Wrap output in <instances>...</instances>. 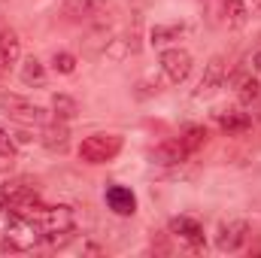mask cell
<instances>
[{
    "label": "cell",
    "mask_w": 261,
    "mask_h": 258,
    "mask_svg": "<svg viewBox=\"0 0 261 258\" xmlns=\"http://www.w3.org/2000/svg\"><path fill=\"white\" fill-rule=\"evenodd\" d=\"M122 152V137L119 134H91L79 143V158L85 164H107Z\"/></svg>",
    "instance_id": "6da1fadb"
},
{
    "label": "cell",
    "mask_w": 261,
    "mask_h": 258,
    "mask_svg": "<svg viewBox=\"0 0 261 258\" xmlns=\"http://www.w3.org/2000/svg\"><path fill=\"white\" fill-rule=\"evenodd\" d=\"M0 110H3V116H9L21 125H46L49 122V113L40 104H34L28 97H18V94L0 91Z\"/></svg>",
    "instance_id": "7a4b0ae2"
},
{
    "label": "cell",
    "mask_w": 261,
    "mask_h": 258,
    "mask_svg": "<svg viewBox=\"0 0 261 258\" xmlns=\"http://www.w3.org/2000/svg\"><path fill=\"white\" fill-rule=\"evenodd\" d=\"M58 12L70 24H94L110 12V0H64Z\"/></svg>",
    "instance_id": "3957f363"
},
{
    "label": "cell",
    "mask_w": 261,
    "mask_h": 258,
    "mask_svg": "<svg viewBox=\"0 0 261 258\" xmlns=\"http://www.w3.org/2000/svg\"><path fill=\"white\" fill-rule=\"evenodd\" d=\"M158 64H161V73L173 85H179V82H186L192 76L195 61H192V52H186V49H164L161 58H158Z\"/></svg>",
    "instance_id": "277c9868"
},
{
    "label": "cell",
    "mask_w": 261,
    "mask_h": 258,
    "mask_svg": "<svg viewBox=\"0 0 261 258\" xmlns=\"http://www.w3.org/2000/svg\"><path fill=\"white\" fill-rule=\"evenodd\" d=\"M246 240H249V222L243 219H228L216 231V249L222 252H237Z\"/></svg>",
    "instance_id": "5b68a950"
},
{
    "label": "cell",
    "mask_w": 261,
    "mask_h": 258,
    "mask_svg": "<svg viewBox=\"0 0 261 258\" xmlns=\"http://www.w3.org/2000/svg\"><path fill=\"white\" fill-rule=\"evenodd\" d=\"M228 79V64H225V58L222 55H213L206 67H203V73H200V82H197L195 88V97H210L213 91H219L222 88V82Z\"/></svg>",
    "instance_id": "8992f818"
},
{
    "label": "cell",
    "mask_w": 261,
    "mask_h": 258,
    "mask_svg": "<svg viewBox=\"0 0 261 258\" xmlns=\"http://www.w3.org/2000/svg\"><path fill=\"white\" fill-rule=\"evenodd\" d=\"M167 231L173 237H179L189 249H203V228H200V222L192 219V216H173L167 222Z\"/></svg>",
    "instance_id": "52a82bcc"
},
{
    "label": "cell",
    "mask_w": 261,
    "mask_h": 258,
    "mask_svg": "<svg viewBox=\"0 0 261 258\" xmlns=\"http://www.w3.org/2000/svg\"><path fill=\"white\" fill-rule=\"evenodd\" d=\"M21 58V40L12 28H0V76H9V70Z\"/></svg>",
    "instance_id": "ba28073f"
},
{
    "label": "cell",
    "mask_w": 261,
    "mask_h": 258,
    "mask_svg": "<svg viewBox=\"0 0 261 258\" xmlns=\"http://www.w3.org/2000/svg\"><path fill=\"white\" fill-rule=\"evenodd\" d=\"M189 158H192V149L182 143V137L167 140V143H161V146L152 152V161H155V164H182V161H189Z\"/></svg>",
    "instance_id": "9c48e42d"
},
{
    "label": "cell",
    "mask_w": 261,
    "mask_h": 258,
    "mask_svg": "<svg viewBox=\"0 0 261 258\" xmlns=\"http://www.w3.org/2000/svg\"><path fill=\"white\" fill-rule=\"evenodd\" d=\"M103 197H107V207H110L116 216H134V213H137V197H134V192L125 189V186H110Z\"/></svg>",
    "instance_id": "30bf717a"
},
{
    "label": "cell",
    "mask_w": 261,
    "mask_h": 258,
    "mask_svg": "<svg viewBox=\"0 0 261 258\" xmlns=\"http://www.w3.org/2000/svg\"><path fill=\"white\" fill-rule=\"evenodd\" d=\"M40 143L46 146V149H52V152H64L67 146H70V131H67V122H46L43 131H40Z\"/></svg>",
    "instance_id": "8fae6325"
},
{
    "label": "cell",
    "mask_w": 261,
    "mask_h": 258,
    "mask_svg": "<svg viewBox=\"0 0 261 258\" xmlns=\"http://www.w3.org/2000/svg\"><path fill=\"white\" fill-rule=\"evenodd\" d=\"M249 15H252V9H249L246 0H222V18H225V24L231 31L246 28L249 24Z\"/></svg>",
    "instance_id": "7c38bea8"
},
{
    "label": "cell",
    "mask_w": 261,
    "mask_h": 258,
    "mask_svg": "<svg viewBox=\"0 0 261 258\" xmlns=\"http://www.w3.org/2000/svg\"><path fill=\"white\" fill-rule=\"evenodd\" d=\"M186 34H189V24L186 21H167V24H155L149 31V40L155 46H164V43H173V40H179Z\"/></svg>",
    "instance_id": "4fadbf2b"
},
{
    "label": "cell",
    "mask_w": 261,
    "mask_h": 258,
    "mask_svg": "<svg viewBox=\"0 0 261 258\" xmlns=\"http://www.w3.org/2000/svg\"><path fill=\"white\" fill-rule=\"evenodd\" d=\"M219 128L225 134H243L252 128V119L240 110H228V113H219Z\"/></svg>",
    "instance_id": "5bb4252c"
},
{
    "label": "cell",
    "mask_w": 261,
    "mask_h": 258,
    "mask_svg": "<svg viewBox=\"0 0 261 258\" xmlns=\"http://www.w3.org/2000/svg\"><path fill=\"white\" fill-rule=\"evenodd\" d=\"M76 113H79V104H76L70 94H55V97H52V116H55L58 122L76 119Z\"/></svg>",
    "instance_id": "9a60e30c"
},
{
    "label": "cell",
    "mask_w": 261,
    "mask_h": 258,
    "mask_svg": "<svg viewBox=\"0 0 261 258\" xmlns=\"http://www.w3.org/2000/svg\"><path fill=\"white\" fill-rule=\"evenodd\" d=\"M18 73H21V82L24 85H46V67H43V61H37V58H28Z\"/></svg>",
    "instance_id": "2e32d148"
},
{
    "label": "cell",
    "mask_w": 261,
    "mask_h": 258,
    "mask_svg": "<svg viewBox=\"0 0 261 258\" xmlns=\"http://www.w3.org/2000/svg\"><path fill=\"white\" fill-rule=\"evenodd\" d=\"M258 94H261V85H258V79H255V76L240 79V88H237V100H240V104H252Z\"/></svg>",
    "instance_id": "e0dca14e"
},
{
    "label": "cell",
    "mask_w": 261,
    "mask_h": 258,
    "mask_svg": "<svg viewBox=\"0 0 261 258\" xmlns=\"http://www.w3.org/2000/svg\"><path fill=\"white\" fill-rule=\"evenodd\" d=\"M182 143L192 149V155H195L197 149L206 143V128H200V125H195V128H189L186 134H182Z\"/></svg>",
    "instance_id": "ac0fdd59"
},
{
    "label": "cell",
    "mask_w": 261,
    "mask_h": 258,
    "mask_svg": "<svg viewBox=\"0 0 261 258\" xmlns=\"http://www.w3.org/2000/svg\"><path fill=\"white\" fill-rule=\"evenodd\" d=\"M52 70H55V73H64V76H70V73L76 70V58H73L70 52H55V55H52Z\"/></svg>",
    "instance_id": "d6986e66"
},
{
    "label": "cell",
    "mask_w": 261,
    "mask_h": 258,
    "mask_svg": "<svg viewBox=\"0 0 261 258\" xmlns=\"http://www.w3.org/2000/svg\"><path fill=\"white\" fill-rule=\"evenodd\" d=\"M12 164H15V149H3V152H0V173L9 170Z\"/></svg>",
    "instance_id": "ffe728a7"
},
{
    "label": "cell",
    "mask_w": 261,
    "mask_h": 258,
    "mask_svg": "<svg viewBox=\"0 0 261 258\" xmlns=\"http://www.w3.org/2000/svg\"><path fill=\"white\" fill-rule=\"evenodd\" d=\"M3 149H15V146H12V137L0 128V152H3Z\"/></svg>",
    "instance_id": "44dd1931"
},
{
    "label": "cell",
    "mask_w": 261,
    "mask_h": 258,
    "mask_svg": "<svg viewBox=\"0 0 261 258\" xmlns=\"http://www.w3.org/2000/svg\"><path fill=\"white\" fill-rule=\"evenodd\" d=\"M252 67H255V70H261V49L255 52V58H252Z\"/></svg>",
    "instance_id": "7402d4cb"
},
{
    "label": "cell",
    "mask_w": 261,
    "mask_h": 258,
    "mask_svg": "<svg viewBox=\"0 0 261 258\" xmlns=\"http://www.w3.org/2000/svg\"><path fill=\"white\" fill-rule=\"evenodd\" d=\"M252 12H258L261 15V0H252Z\"/></svg>",
    "instance_id": "603a6c76"
}]
</instances>
